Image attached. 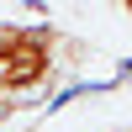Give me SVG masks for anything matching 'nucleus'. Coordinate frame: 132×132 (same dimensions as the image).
Returning <instances> with one entry per match:
<instances>
[{
  "label": "nucleus",
  "instance_id": "f257e3e1",
  "mask_svg": "<svg viewBox=\"0 0 132 132\" xmlns=\"http://www.w3.org/2000/svg\"><path fill=\"white\" fill-rule=\"evenodd\" d=\"M116 5H122V11H127V16H132V0H116Z\"/></svg>",
  "mask_w": 132,
  "mask_h": 132
}]
</instances>
